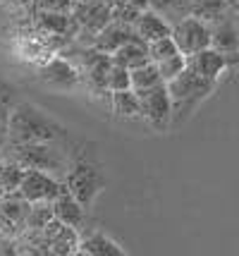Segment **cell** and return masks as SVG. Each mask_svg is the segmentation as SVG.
I'll return each mask as SVG.
<instances>
[{
    "instance_id": "cell-1",
    "label": "cell",
    "mask_w": 239,
    "mask_h": 256,
    "mask_svg": "<svg viewBox=\"0 0 239 256\" xmlns=\"http://www.w3.org/2000/svg\"><path fill=\"white\" fill-rule=\"evenodd\" d=\"M5 134L7 144L60 142L67 136V127L31 100H14L5 120Z\"/></svg>"
},
{
    "instance_id": "cell-2",
    "label": "cell",
    "mask_w": 239,
    "mask_h": 256,
    "mask_svg": "<svg viewBox=\"0 0 239 256\" xmlns=\"http://www.w3.org/2000/svg\"><path fill=\"white\" fill-rule=\"evenodd\" d=\"M165 86H168L170 98H172V124L170 127H175V124H180L182 120H187L192 115L194 108L213 91L216 82H208V79L199 77L192 67H184L177 77L165 82Z\"/></svg>"
},
{
    "instance_id": "cell-3",
    "label": "cell",
    "mask_w": 239,
    "mask_h": 256,
    "mask_svg": "<svg viewBox=\"0 0 239 256\" xmlns=\"http://www.w3.org/2000/svg\"><path fill=\"white\" fill-rule=\"evenodd\" d=\"M2 158L14 160L22 168H34V170H46L53 175H65L69 160L62 154L57 142H29V144H5Z\"/></svg>"
},
{
    "instance_id": "cell-4",
    "label": "cell",
    "mask_w": 239,
    "mask_h": 256,
    "mask_svg": "<svg viewBox=\"0 0 239 256\" xmlns=\"http://www.w3.org/2000/svg\"><path fill=\"white\" fill-rule=\"evenodd\" d=\"M62 182H65V187L72 192V196L79 201L84 208H91L93 199L105 187V178H103L101 168L96 163H91V160H74V163H69Z\"/></svg>"
},
{
    "instance_id": "cell-5",
    "label": "cell",
    "mask_w": 239,
    "mask_h": 256,
    "mask_svg": "<svg viewBox=\"0 0 239 256\" xmlns=\"http://www.w3.org/2000/svg\"><path fill=\"white\" fill-rule=\"evenodd\" d=\"M139 108H141V120H146L151 130L165 132L172 124V98L165 82L156 86H148L144 91H137Z\"/></svg>"
},
{
    "instance_id": "cell-6",
    "label": "cell",
    "mask_w": 239,
    "mask_h": 256,
    "mask_svg": "<svg viewBox=\"0 0 239 256\" xmlns=\"http://www.w3.org/2000/svg\"><path fill=\"white\" fill-rule=\"evenodd\" d=\"M211 29V48H216L225 56L239 53V10L235 2H230L216 20L208 22Z\"/></svg>"
},
{
    "instance_id": "cell-7",
    "label": "cell",
    "mask_w": 239,
    "mask_h": 256,
    "mask_svg": "<svg viewBox=\"0 0 239 256\" xmlns=\"http://www.w3.org/2000/svg\"><path fill=\"white\" fill-rule=\"evenodd\" d=\"M38 79L41 84L48 86L53 91H62V94H69V91H77L84 84V77L77 70V65L65 56H53L46 65L41 67L38 72Z\"/></svg>"
},
{
    "instance_id": "cell-8",
    "label": "cell",
    "mask_w": 239,
    "mask_h": 256,
    "mask_svg": "<svg viewBox=\"0 0 239 256\" xmlns=\"http://www.w3.org/2000/svg\"><path fill=\"white\" fill-rule=\"evenodd\" d=\"M69 12L77 22V38L86 36L89 46L93 36L110 22V5L105 0H74Z\"/></svg>"
},
{
    "instance_id": "cell-9",
    "label": "cell",
    "mask_w": 239,
    "mask_h": 256,
    "mask_svg": "<svg viewBox=\"0 0 239 256\" xmlns=\"http://www.w3.org/2000/svg\"><path fill=\"white\" fill-rule=\"evenodd\" d=\"M170 36L175 38V44H177V48H180L182 56H192L196 50L211 46V29H208V22L194 17V14H187L184 20L172 24Z\"/></svg>"
},
{
    "instance_id": "cell-10",
    "label": "cell",
    "mask_w": 239,
    "mask_h": 256,
    "mask_svg": "<svg viewBox=\"0 0 239 256\" xmlns=\"http://www.w3.org/2000/svg\"><path fill=\"white\" fill-rule=\"evenodd\" d=\"M62 180H57L53 172L46 170H34V168H24L22 182H19V194L26 201H53L62 190Z\"/></svg>"
},
{
    "instance_id": "cell-11",
    "label": "cell",
    "mask_w": 239,
    "mask_h": 256,
    "mask_svg": "<svg viewBox=\"0 0 239 256\" xmlns=\"http://www.w3.org/2000/svg\"><path fill=\"white\" fill-rule=\"evenodd\" d=\"M43 242H46L48 254H77V244H79V230L69 228V225L60 223L57 218H53L50 223L41 230Z\"/></svg>"
},
{
    "instance_id": "cell-12",
    "label": "cell",
    "mask_w": 239,
    "mask_h": 256,
    "mask_svg": "<svg viewBox=\"0 0 239 256\" xmlns=\"http://www.w3.org/2000/svg\"><path fill=\"white\" fill-rule=\"evenodd\" d=\"M228 65H230V56L220 53V50L211 48V46L196 50L192 56H187V67H192L199 77L208 79V82H216L228 70Z\"/></svg>"
},
{
    "instance_id": "cell-13",
    "label": "cell",
    "mask_w": 239,
    "mask_h": 256,
    "mask_svg": "<svg viewBox=\"0 0 239 256\" xmlns=\"http://www.w3.org/2000/svg\"><path fill=\"white\" fill-rule=\"evenodd\" d=\"M77 254L81 256H127V249L117 240H113L103 230H89V232H79V244H77Z\"/></svg>"
},
{
    "instance_id": "cell-14",
    "label": "cell",
    "mask_w": 239,
    "mask_h": 256,
    "mask_svg": "<svg viewBox=\"0 0 239 256\" xmlns=\"http://www.w3.org/2000/svg\"><path fill=\"white\" fill-rule=\"evenodd\" d=\"M132 38H137V32H134V26H132V24L110 20L101 32L93 36L91 46L93 48H98V50H103V53H108V56H113L120 46H125L127 41H132Z\"/></svg>"
},
{
    "instance_id": "cell-15",
    "label": "cell",
    "mask_w": 239,
    "mask_h": 256,
    "mask_svg": "<svg viewBox=\"0 0 239 256\" xmlns=\"http://www.w3.org/2000/svg\"><path fill=\"white\" fill-rule=\"evenodd\" d=\"M53 204V218H57L60 223L69 225L74 230H84V220H86V208L81 206L79 201L72 196V192L62 184V190L57 194L55 199L50 201Z\"/></svg>"
},
{
    "instance_id": "cell-16",
    "label": "cell",
    "mask_w": 239,
    "mask_h": 256,
    "mask_svg": "<svg viewBox=\"0 0 239 256\" xmlns=\"http://www.w3.org/2000/svg\"><path fill=\"white\" fill-rule=\"evenodd\" d=\"M36 26L46 36H67L77 38V22L72 12H57V10H38L36 12Z\"/></svg>"
},
{
    "instance_id": "cell-17",
    "label": "cell",
    "mask_w": 239,
    "mask_h": 256,
    "mask_svg": "<svg viewBox=\"0 0 239 256\" xmlns=\"http://www.w3.org/2000/svg\"><path fill=\"white\" fill-rule=\"evenodd\" d=\"M29 206H31V201H26L19 192H7L0 199V218L14 234H19L24 230V220H26Z\"/></svg>"
},
{
    "instance_id": "cell-18",
    "label": "cell",
    "mask_w": 239,
    "mask_h": 256,
    "mask_svg": "<svg viewBox=\"0 0 239 256\" xmlns=\"http://www.w3.org/2000/svg\"><path fill=\"white\" fill-rule=\"evenodd\" d=\"M132 26H134V32H137L139 38L146 41V44L156 41V38H160V36H170V32H172V24L168 22L163 14L153 12L151 8L139 12V17L134 20Z\"/></svg>"
},
{
    "instance_id": "cell-19",
    "label": "cell",
    "mask_w": 239,
    "mask_h": 256,
    "mask_svg": "<svg viewBox=\"0 0 239 256\" xmlns=\"http://www.w3.org/2000/svg\"><path fill=\"white\" fill-rule=\"evenodd\" d=\"M110 58H113V62H117V65L127 67V70H134V67L148 62V46H146V41H141L137 36V38L127 41L125 46H120Z\"/></svg>"
},
{
    "instance_id": "cell-20",
    "label": "cell",
    "mask_w": 239,
    "mask_h": 256,
    "mask_svg": "<svg viewBox=\"0 0 239 256\" xmlns=\"http://www.w3.org/2000/svg\"><path fill=\"white\" fill-rule=\"evenodd\" d=\"M110 108H113L115 118H120V120H139L141 118L139 96L134 89L110 91Z\"/></svg>"
},
{
    "instance_id": "cell-21",
    "label": "cell",
    "mask_w": 239,
    "mask_h": 256,
    "mask_svg": "<svg viewBox=\"0 0 239 256\" xmlns=\"http://www.w3.org/2000/svg\"><path fill=\"white\" fill-rule=\"evenodd\" d=\"M148 8L163 14L170 24H175L187 14H192V0H148Z\"/></svg>"
},
{
    "instance_id": "cell-22",
    "label": "cell",
    "mask_w": 239,
    "mask_h": 256,
    "mask_svg": "<svg viewBox=\"0 0 239 256\" xmlns=\"http://www.w3.org/2000/svg\"><path fill=\"white\" fill-rule=\"evenodd\" d=\"M129 82H132V89L134 91H144V89H148V86L160 84L163 79H160V74H158L156 62H151V60H148V62H144V65L129 70Z\"/></svg>"
},
{
    "instance_id": "cell-23",
    "label": "cell",
    "mask_w": 239,
    "mask_h": 256,
    "mask_svg": "<svg viewBox=\"0 0 239 256\" xmlns=\"http://www.w3.org/2000/svg\"><path fill=\"white\" fill-rule=\"evenodd\" d=\"M50 220H53V204L50 201H34L26 213L24 230H43Z\"/></svg>"
},
{
    "instance_id": "cell-24",
    "label": "cell",
    "mask_w": 239,
    "mask_h": 256,
    "mask_svg": "<svg viewBox=\"0 0 239 256\" xmlns=\"http://www.w3.org/2000/svg\"><path fill=\"white\" fill-rule=\"evenodd\" d=\"M22 175H24V168L14 160H7L2 158L0 160V187L7 192H17L19 190V182H22Z\"/></svg>"
},
{
    "instance_id": "cell-25",
    "label": "cell",
    "mask_w": 239,
    "mask_h": 256,
    "mask_svg": "<svg viewBox=\"0 0 239 256\" xmlns=\"http://www.w3.org/2000/svg\"><path fill=\"white\" fill-rule=\"evenodd\" d=\"M230 2L232 0H192V14L204 20V22H211L228 8Z\"/></svg>"
},
{
    "instance_id": "cell-26",
    "label": "cell",
    "mask_w": 239,
    "mask_h": 256,
    "mask_svg": "<svg viewBox=\"0 0 239 256\" xmlns=\"http://www.w3.org/2000/svg\"><path fill=\"white\" fill-rule=\"evenodd\" d=\"M146 46H148V60H151V62H160V60H165V58L180 53V48H177L172 36H160V38H156V41H151V44H146Z\"/></svg>"
},
{
    "instance_id": "cell-27",
    "label": "cell",
    "mask_w": 239,
    "mask_h": 256,
    "mask_svg": "<svg viewBox=\"0 0 239 256\" xmlns=\"http://www.w3.org/2000/svg\"><path fill=\"white\" fill-rule=\"evenodd\" d=\"M156 67H158L160 79H163V82H170L172 77H177L184 67H187V56H182V53L170 56V58H165V60H160V62H156Z\"/></svg>"
},
{
    "instance_id": "cell-28",
    "label": "cell",
    "mask_w": 239,
    "mask_h": 256,
    "mask_svg": "<svg viewBox=\"0 0 239 256\" xmlns=\"http://www.w3.org/2000/svg\"><path fill=\"white\" fill-rule=\"evenodd\" d=\"M108 91H120V89H132V82H129V70L117 62H110L108 67V77H105Z\"/></svg>"
},
{
    "instance_id": "cell-29",
    "label": "cell",
    "mask_w": 239,
    "mask_h": 256,
    "mask_svg": "<svg viewBox=\"0 0 239 256\" xmlns=\"http://www.w3.org/2000/svg\"><path fill=\"white\" fill-rule=\"evenodd\" d=\"M139 12L141 10H137L129 0H115V2H110V20H117V22L134 24Z\"/></svg>"
},
{
    "instance_id": "cell-30",
    "label": "cell",
    "mask_w": 239,
    "mask_h": 256,
    "mask_svg": "<svg viewBox=\"0 0 239 256\" xmlns=\"http://www.w3.org/2000/svg\"><path fill=\"white\" fill-rule=\"evenodd\" d=\"M14 89L12 86H7L5 82H0V124H5V120H7V112H10V108L14 106Z\"/></svg>"
},
{
    "instance_id": "cell-31",
    "label": "cell",
    "mask_w": 239,
    "mask_h": 256,
    "mask_svg": "<svg viewBox=\"0 0 239 256\" xmlns=\"http://www.w3.org/2000/svg\"><path fill=\"white\" fill-rule=\"evenodd\" d=\"M74 0H38V10H57V12H69Z\"/></svg>"
},
{
    "instance_id": "cell-32",
    "label": "cell",
    "mask_w": 239,
    "mask_h": 256,
    "mask_svg": "<svg viewBox=\"0 0 239 256\" xmlns=\"http://www.w3.org/2000/svg\"><path fill=\"white\" fill-rule=\"evenodd\" d=\"M137 10H148V0H129Z\"/></svg>"
},
{
    "instance_id": "cell-33",
    "label": "cell",
    "mask_w": 239,
    "mask_h": 256,
    "mask_svg": "<svg viewBox=\"0 0 239 256\" xmlns=\"http://www.w3.org/2000/svg\"><path fill=\"white\" fill-rule=\"evenodd\" d=\"M24 0H0V5H22Z\"/></svg>"
},
{
    "instance_id": "cell-34",
    "label": "cell",
    "mask_w": 239,
    "mask_h": 256,
    "mask_svg": "<svg viewBox=\"0 0 239 256\" xmlns=\"http://www.w3.org/2000/svg\"><path fill=\"white\" fill-rule=\"evenodd\" d=\"M2 196H5V190H2V187H0V199H2Z\"/></svg>"
},
{
    "instance_id": "cell-35",
    "label": "cell",
    "mask_w": 239,
    "mask_h": 256,
    "mask_svg": "<svg viewBox=\"0 0 239 256\" xmlns=\"http://www.w3.org/2000/svg\"><path fill=\"white\" fill-rule=\"evenodd\" d=\"M235 8H237V10H239V0H237V2H235Z\"/></svg>"
}]
</instances>
